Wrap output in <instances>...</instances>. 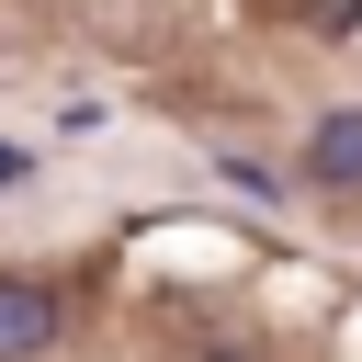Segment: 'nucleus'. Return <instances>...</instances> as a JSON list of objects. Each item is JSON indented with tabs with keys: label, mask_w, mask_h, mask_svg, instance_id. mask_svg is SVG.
<instances>
[{
	"label": "nucleus",
	"mask_w": 362,
	"mask_h": 362,
	"mask_svg": "<svg viewBox=\"0 0 362 362\" xmlns=\"http://www.w3.org/2000/svg\"><path fill=\"white\" fill-rule=\"evenodd\" d=\"M45 339H57V294L23 283V272H0V362H34Z\"/></svg>",
	"instance_id": "nucleus-2"
},
{
	"label": "nucleus",
	"mask_w": 362,
	"mask_h": 362,
	"mask_svg": "<svg viewBox=\"0 0 362 362\" xmlns=\"http://www.w3.org/2000/svg\"><path fill=\"white\" fill-rule=\"evenodd\" d=\"M351 11H362V0H305V23H328V34H339Z\"/></svg>",
	"instance_id": "nucleus-3"
},
{
	"label": "nucleus",
	"mask_w": 362,
	"mask_h": 362,
	"mask_svg": "<svg viewBox=\"0 0 362 362\" xmlns=\"http://www.w3.org/2000/svg\"><path fill=\"white\" fill-rule=\"evenodd\" d=\"M23 170H34V147H0V192H11V181H23Z\"/></svg>",
	"instance_id": "nucleus-4"
},
{
	"label": "nucleus",
	"mask_w": 362,
	"mask_h": 362,
	"mask_svg": "<svg viewBox=\"0 0 362 362\" xmlns=\"http://www.w3.org/2000/svg\"><path fill=\"white\" fill-rule=\"evenodd\" d=\"M305 181L317 192H362V102H339V113L305 124Z\"/></svg>",
	"instance_id": "nucleus-1"
}]
</instances>
